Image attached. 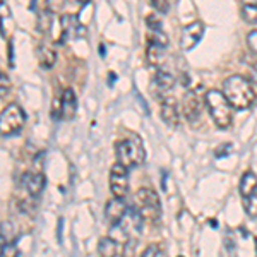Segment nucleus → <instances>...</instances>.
Listing matches in <instances>:
<instances>
[{"instance_id": "3", "label": "nucleus", "mask_w": 257, "mask_h": 257, "mask_svg": "<svg viewBox=\"0 0 257 257\" xmlns=\"http://www.w3.org/2000/svg\"><path fill=\"white\" fill-rule=\"evenodd\" d=\"M204 105L208 106V111L219 128H228L233 122V106L228 101L225 93L218 89H209L204 94Z\"/></svg>"}, {"instance_id": "17", "label": "nucleus", "mask_w": 257, "mask_h": 257, "mask_svg": "<svg viewBox=\"0 0 257 257\" xmlns=\"http://www.w3.org/2000/svg\"><path fill=\"white\" fill-rule=\"evenodd\" d=\"M36 59L43 69H52L57 62V52L47 43H40L36 47Z\"/></svg>"}, {"instance_id": "11", "label": "nucleus", "mask_w": 257, "mask_h": 257, "mask_svg": "<svg viewBox=\"0 0 257 257\" xmlns=\"http://www.w3.org/2000/svg\"><path fill=\"white\" fill-rule=\"evenodd\" d=\"M45 184H47V180H45V175L41 173V170H38V172H26L21 177V187L33 197H38L43 192Z\"/></svg>"}, {"instance_id": "23", "label": "nucleus", "mask_w": 257, "mask_h": 257, "mask_svg": "<svg viewBox=\"0 0 257 257\" xmlns=\"http://www.w3.org/2000/svg\"><path fill=\"white\" fill-rule=\"evenodd\" d=\"M12 93V82L7 74L0 72V99H6Z\"/></svg>"}, {"instance_id": "14", "label": "nucleus", "mask_w": 257, "mask_h": 257, "mask_svg": "<svg viewBox=\"0 0 257 257\" xmlns=\"http://www.w3.org/2000/svg\"><path fill=\"white\" fill-rule=\"evenodd\" d=\"M127 209L128 208H127V204H125L123 199L113 197L111 201L106 202V206H105V218L108 219L110 225H113V223H118L120 219L125 216Z\"/></svg>"}, {"instance_id": "28", "label": "nucleus", "mask_w": 257, "mask_h": 257, "mask_svg": "<svg viewBox=\"0 0 257 257\" xmlns=\"http://www.w3.org/2000/svg\"><path fill=\"white\" fill-rule=\"evenodd\" d=\"M151 6L161 14H167L170 9V0H151Z\"/></svg>"}, {"instance_id": "5", "label": "nucleus", "mask_w": 257, "mask_h": 257, "mask_svg": "<svg viewBox=\"0 0 257 257\" xmlns=\"http://www.w3.org/2000/svg\"><path fill=\"white\" fill-rule=\"evenodd\" d=\"M26 122V113L16 103H11L0 111V136H14L18 134Z\"/></svg>"}, {"instance_id": "18", "label": "nucleus", "mask_w": 257, "mask_h": 257, "mask_svg": "<svg viewBox=\"0 0 257 257\" xmlns=\"http://www.w3.org/2000/svg\"><path fill=\"white\" fill-rule=\"evenodd\" d=\"M12 33H14V18H12L9 7L0 2V35L4 38H11Z\"/></svg>"}, {"instance_id": "20", "label": "nucleus", "mask_w": 257, "mask_h": 257, "mask_svg": "<svg viewBox=\"0 0 257 257\" xmlns=\"http://www.w3.org/2000/svg\"><path fill=\"white\" fill-rule=\"evenodd\" d=\"M53 18H55V14H53L52 11H48V9L40 11L38 19H36V30H38L41 35H48L53 28Z\"/></svg>"}, {"instance_id": "16", "label": "nucleus", "mask_w": 257, "mask_h": 257, "mask_svg": "<svg viewBox=\"0 0 257 257\" xmlns=\"http://www.w3.org/2000/svg\"><path fill=\"white\" fill-rule=\"evenodd\" d=\"M60 28H62V36L64 41L69 38H79V31L82 30L79 19L74 14H64L60 16Z\"/></svg>"}, {"instance_id": "21", "label": "nucleus", "mask_w": 257, "mask_h": 257, "mask_svg": "<svg viewBox=\"0 0 257 257\" xmlns=\"http://www.w3.org/2000/svg\"><path fill=\"white\" fill-rule=\"evenodd\" d=\"M18 237H19V231L16 230L14 223L4 221L0 225V247L6 245V243H16Z\"/></svg>"}, {"instance_id": "15", "label": "nucleus", "mask_w": 257, "mask_h": 257, "mask_svg": "<svg viewBox=\"0 0 257 257\" xmlns=\"http://www.w3.org/2000/svg\"><path fill=\"white\" fill-rule=\"evenodd\" d=\"M127 250V247L123 245V243L117 242V240H113L111 237H103L99 240L98 243V254L103 255V257H120L123 255Z\"/></svg>"}, {"instance_id": "32", "label": "nucleus", "mask_w": 257, "mask_h": 257, "mask_svg": "<svg viewBox=\"0 0 257 257\" xmlns=\"http://www.w3.org/2000/svg\"><path fill=\"white\" fill-rule=\"evenodd\" d=\"M255 69H257V62H255Z\"/></svg>"}, {"instance_id": "13", "label": "nucleus", "mask_w": 257, "mask_h": 257, "mask_svg": "<svg viewBox=\"0 0 257 257\" xmlns=\"http://www.w3.org/2000/svg\"><path fill=\"white\" fill-rule=\"evenodd\" d=\"M77 113V96L72 88L64 89L60 96V118L72 120Z\"/></svg>"}, {"instance_id": "7", "label": "nucleus", "mask_w": 257, "mask_h": 257, "mask_svg": "<svg viewBox=\"0 0 257 257\" xmlns=\"http://www.w3.org/2000/svg\"><path fill=\"white\" fill-rule=\"evenodd\" d=\"M108 182H110L111 196L125 199V196L128 194V168L120 165L117 161V163L110 168Z\"/></svg>"}, {"instance_id": "10", "label": "nucleus", "mask_w": 257, "mask_h": 257, "mask_svg": "<svg viewBox=\"0 0 257 257\" xmlns=\"http://www.w3.org/2000/svg\"><path fill=\"white\" fill-rule=\"evenodd\" d=\"M173 86H175V77L170 72H167V70H160L151 82V93L153 96L161 101V99L170 96V91L173 89Z\"/></svg>"}, {"instance_id": "8", "label": "nucleus", "mask_w": 257, "mask_h": 257, "mask_svg": "<svg viewBox=\"0 0 257 257\" xmlns=\"http://www.w3.org/2000/svg\"><path fill=\"white\" fill-rule=\"evenodd\" d=\"M197 91H189L182 101V113L190 125H197L202 117V106L204 105H202V98Z\"/></svg>"}, {"instance_id": "2", "label": "nucleus", "mask_w": 257, "mask_h": 257, "mask_svg": "<svg viewBox=\"0 0 257 257\" xmlns=\"http://www.w3.org/2000/svg\"><path fill=\"white\" fill-rule=\"evenodd\" d=\"M115 156L117 161L123 167L138 168L146 160V149H144L143 139L138 134H131L127 138L120 139L115 143Z\"/></svg>"}, {"instance_id": "1", "label": "nucleus", "mask_w": 257, "mask_h": 257, "mask_svg": "<svg viewBox=\"0 0 257 257\" xmlns=\"http://www.w3.org/2000/svg\"><path fill=\"white\" fill-rule=\"evenodd\" d=\"M223 93L233 108L247 110L257 99V84L250 77L235 74L223 82Z\"/></svg>"}, {"instance_id": "22", "label": "nucleus", "mask_w": 257, "mask_h": 257, "mask_svg": "<svg viewBox=\"0 0 257 257\" xmlns=\"http://www.w3.org/2000/svg\"><path fill=\"white\" fill-rule=\"evenodd\" d=\"M240 14L247 24H257V6L254 4H243Z\"/></svg>"}, {"instance_id": "31", "label": "nucleus", "mask_w": 257, "mask_h": 257, "mask_svg": "<svg viewBox=\"0 0 257 257\" xmlns=\"http://www.w3.org/2000/svg\"><path fill=\"white\" fill-rule=\"evenodd\" d=\"M77 2H79V4H81V6H86V4H88V2H89V0H77Z\"/></svg>"}, {"instance_id": "30", "label": "nucleus", "mask_w": 257, "mask_h": 257, "mask_svg": "<svg viewBox=\"0 0 257 257\" xmlns=\"http://www.w3.org/2000/svg\"><path fill=\"white\" fill-rule=\"evenodd\" d=\"M243 4H254V6H257V0H243Z\"/></svg>"}, {"instance_id": "6", "label": "nucleus", "mask_w": 257, "mask_h": 257, "mask_svg": "<svg viewBox=\"0 0 257 257\" xmlns=\"http://www.w3.org/2000/svg\"><path fill=\"white\" fill-rule=\"evenodd\" d=\"M240 196L247 216L257 218V175L254 172H245L240 178Z\"/></svg>"}, {"instance_id": "29", "label": "nucleus", "mask_w": 257, "mask_h": 257, "mask_svg": "<svg viewBox=\"0 0 257 257\" xmlns=\"http://www.w3.org/2000/svg\"><path fill=\"white\" fill-rule=\"evenodd\" d=\"M65 6V0H47V9L52 11L53 14L59 12L60 9H64Z\"/></svg>"}, {"instance_id": "9", "label": "nucleus", "mask_w": 257, "mask_h": 257, "mask_svg": "<svg viewBox=\"0 0 257 257\" xmlns=\"http://www.w3.org/2000/svg\"><path fill=\"white\" fill-rule=\"evenodd\" d=\"M204 36V23L202 21H192L187 26H184L180 35V48L184 52H190L192 48H196L199 41Z\"/></svg>"}, {"instance_id": "25", "label": "nucleus", "mask_w": 257, "mask_h": 257, "mask_svg": "<svg viewBox=\"0 0 257 257\" xmlns=\"http://www.w3.org/2000/svg\"><path fill=\"white\" fill-rule=\"evenodd\" d=\"M146 26L149 28L151 31H161L163 26H161V21L156 14H149L146 18Z\"/></svg>"}, {"instance_id": "4", "label": "nucleus", "mask_w": 257, "mask_h": 257, "mask_svg": "<svg viewBox=\"0 0 257 257\" xmlns=\"http://www.w3.org/2000/svg\"><path fill=\"white\" fill-rule=\"evenodd\" d=\"M134 208L139 211L144 221L156 223L161 216V201L156 190L151 187H141L136 192V204Z\"/></svg>"}, {"instance_id": "24", "label": "nucleus", "mask_w": 257, "mask_h": 257, "mask_svg": "<svg viewBox=\"0 0 257 257\" xmlns=\"http://www.w3.org/2000/svg\"><path fill=\"white\" fill-rule=\"evenodd\" d=\"M165 255V248L161 247V243H151L143 250V257H158Z\"/></svg>"}, {"instance_id": "12", "label": "nucleus", "mask_w": 257, "mask_h": 257, "mask_svg": "<svg viewBox=\"0 0 257 257\" xmlns=\"http://www.w3.org/2000/svg\"><path fill=\"white\" fill-rule=\"evenodd\" d=\"M160 117L167 123L168 127L175 128L180 125V113H178V105L173 98H165L161 99L160 105Z\"/></svg>"}, {"instance_id": "19", "label": "nucleus", "mask_w": 257, "mask_h": 257, "mask_svg": "<svg viewBox=\"0 0 257 257\" xmlns=\"http://www.w3.org/2000/svg\"><path fill=\"white\" fill-rule=\"evenodd\" d=\"M165 55H167V47L161 43H155V41H148V48H146V57L148 62L153 67H160L161 62H163Z\"/></svg>"}, {"instance_id": "26", "label": "nucleus", "mask_w": 257, "mask_h": 257, "mask_svg": "<svg viewBox=\"0 0 257 257\" xmlns=\"http://www.w3.org/2000/svg\"><path fill=\"white\" fill-rule=\"evenodd\" d=\"M0 255H21L19 248L16 247V243H6V245L0 247Z\"/></svg>"}, {"instance_id": "27", "label": "nucleus", "mask_w": 257, "mask_h": 257, "mask_svg": "<svg viewBox=\"0 0 257 257\" xmlns=\"http://www.w3.org/2000/svg\"><path fill=\"white\" fill-rule=\"evenodd\" d=\"M247 47L252 53H255L257 55V30H252L247 35Z\"/></svg>"}]
</instances>
